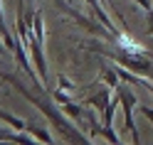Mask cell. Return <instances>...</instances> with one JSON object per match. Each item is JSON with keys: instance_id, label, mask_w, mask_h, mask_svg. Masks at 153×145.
<instances>
[{"instance_id": "5b68a950", "label": "cell", "mask_w": 153, "mask_h": 145, "mask_svg": "<svg viewBox=\"0 0 153 145\" xmlns=\"http://www.w3.org/2000/svg\"><path fill=\"white\" fill-rule=\"evenodd\" d=\"M111 91L114 89H109V86L104 84L99 91H94V93H89L87 99H84V106H87V108H94L97 113H104V111H106V106L111 103V99H114Z\"/></svg>"}, {"instance_id": "277c9868", "label": "cell", "mask_w": 153, "mask_h": 145, "mask_svg": "<svg viewBox=\"0 0 153 145\" xmlns=\"http://www.w3.org/2000/svg\"><path fill=\"white\" fill-rule=\"evenodd\" d=\"M27 52H30V59H32V66L37 76L42 79V84H47V59H45V44L40 40H35L30 35V40H27Z\"/></svg>"}, {"instance_id": "ba28073f", "label": "cell", "mask_w": 153, "mask_h": 145, "mask_svg": "<svg viewBox=\"0 0 153 145\" xmlns=\"http://www.w3.org/2000/svg\"><path fill=\"white\" fill-rule=\"evenodd\" d=\"M99 81H101V84H106L109 89L116 91V86L121 84V76H119V71H116V66L101 64V69H99Z\"/></svg>"}, {"instance_id": "e0dca14e", "label": "cell", "mask_w": 153, "mask_h": 145, "mask_svg": "<svg viewBox=\"0 0 153 145\" xmlns=\"http://www.w3.org/2000/svg\"><path fill=\"white\" fill-rule=\"evenodd\" d=\"M138 86H143V89H148L151 93H153V79H146V76H141V84Z\"/></svg>"}, {"instance_id": "2e32d148", "label": "cell", "mask_w": 153, "mask_h": 145, "mask_svg": "<svg viewBox=\"0 0 153 145\" xmlns=\"http://www.w3.org/2000/svg\"><path fill=\"white\" fill-rule=\"evenodd\" d=\"M13 133H15L13 128H10V130H7V128H0V143H3V140L10 143V140H13Z\"/></svg>"}, {"instance_id": "7a4b0ae2", "label": "cell", "mask_w": 153, "mask_h": 145, "mask_svg": "<svg viewBox=\"0 0 153 145\" xmlns=\"http://www.w3.org/2000/svg\"><path fill=\"white\" fill-rule=\"evenodd\" d=\"M97 49H101L104 57H109V59H114L116 64L131 69L133 74H141V76H146V79H153V59H148L143 52H128V49H123V47H119V44H114V47H97Z\"/></svg>"}, {"instance_id": "6da1fadb", "label": "cell", "mask_w": 153, "mask_h": 145, "mask_svg": "<svg viewBox=\"0 0 153 145\" xmlns=\"http://www.w3.org/2000/svg\"><path fill=\"white\" fill-rule=\"evenodd\" d=\"M0 81H7L15 91H20V93H22V99H25V101H30L35 108L40 111V113H42L50 123H52V128L62 133L64 143H89V135H84V130L79 128V125L72 123L69 118H67L64 111L59 108V103H57L52 96L47 99L45 91L35 93V91H32V89H30V86H27L22 79H17V76H15V74H10V71H0Z\"/></svg>"}, {"instance_id": "8992f818", "label": "cell", "mask_w": 153, "mask_h": 145, "mask_svg": "<svg viewBox=\"0 0 153 145\" xmlns=\"http://www.w3.org/2000/svg\"><path fill=\"white\" fill-rule=\"evenodd\" d=\"M84 3H87V5L91 7V13L97 15V20H99V22H101V25H104V27H106V30L114 35V42H116L119 37H121V32H119V27H116V25H114V22L109 20V15L104 13V7H101V0H84Z\"/></svg>"}, {"instance_id": "5bb4252c", "label": "cell", "mask_w": 153, "mask_h": 145, "mask_svg": "<svg viewBox=\"0 0 153 145\" xmlns=\"http://www.w3.org/2000/svg\"><path fill=\"white\" fill-rule=\"evenodd\" d=\"M138 111H141L143 118H146V121L153 125V108H151V106H143V103H141V106H138Z\"/></svg>"}, {"instance_id": "52a82bcc", "label": "cell", "mask_w": 153, "mask_h": 145, "mask_svg": "<svg viewBox=\"0 0 153 145\" xmlns=\"http://www.w3.org/2000/svg\"><path fill=\"white\" fill-rule=\"evenodd\" d=\"M59 108L64 111V116H67L69 121H74L82 130H87V113H84V106H82V103L67 101V103H62V106H59Z\"/></svg>"}, {"instance_id": "30bf717a", "label": "cell", "mask_w": 153, "mask_h": 145, "mask_svg": "<svg viewBox=\"0 0 153 145\" xmlns=\"http://www.w3.org/2000/svg\"><path fill=\"white\" fill-rule=\"evenodd\" d=\"M27 133L32 135V138L37 140V143H54V138H52V133L47 130V128H42V125H35V123H27V128H25Z\"/></svg>"}, {"instance_id": "ac0fdd59", "label": "cell", "mask_w": 153, "mask_h": 145, "mask_svg": "<svg viewBox=\"0 0 153 145\" xmlns=\"http://www.w3.org/2000/svg\"><path fill=\"white\" fill-rule=\"evenodd\" d=\"M5 49H7V47L3 44V37H0V57H3V54H5Z\"/></svg>"}, {"instance_id": "4fadbf2b", "label": "cell", "mask_w": 153, "mask_h": 145, "mask_svg": "<svg viewBox=\"0 0 153 145\" xmlns=\"http://www.w3.org/2000/svg\"><path fill=\"white\" fill-rule=\"evenodd\" d=\"M50 96H52V99H54L57 103H59V106H62V103H67V101H72V99H69V93H67L64 89H54Z\"/></svg>"}, {"instance_id": "7c38bea8", "label": "cell", "mask_w": 153, "mask_h": 145, "mask_svg": "<svg viewBox=\"0 0 153 145\" xmlns=\"http://www.w3.org/2000/svg\"><path fill=\"white\" fill-rule=\"evenodd\" d=\"M119 96H114V99H111V103L106 106V111H104L101 113V118H104V123H106V125H114V116H116V108H119Z\"/></svg>"}, {"instance_id": "9a60e30c", "label": "cell", "mask_w": 153, "mask_h": 145, "mask_svg": "<svg viewBox=\"0 0 153 145\" xmlns=\"http://www.w3.org/2000/svg\"><path fill=\"white\" fill-rule=\"evenodd\" d=\"M57 81H59V89H64V91H72V89H74V86H72V81L67 79L64 74H59V76H57Z\"/></svg>"}, {"instance_id": "8fae6325", "label": "cell", "mask_w": 153, "mask_h": 145, "mask_svg": "<svg viewBox=\"0 0 153 145\" xmlns=\"http://www.w3.org/2000/svg\"><path fill=\"white\" fill-rule=\"evenodd\" d=\"M35 40H40L42 44H45V20H42V13L37 10L35 13V20H32V32H30Z\"/></svg>"}, {"instance_id": "3957f363", "label": "cell", "mask_w": 153, "mask_h": 145, "mask_svg": "<svg viewBox=\"0 0 153 145\" xmlns=\"http://www.w3.org/2000/svg\"><path fill=\"white\" fill-rule=\"evenodd\" d=\"M116 96H119V103L123 108V125H126V130L131 135V143H141V135H138V128H136V121H133V108L138 106V96L136 91L131 89V84H119L116 86Z\"/></svg>"}, {"instance_id": "9c48e42d", "label": "cell", "mask_w": 153, "mask_h": 145, "mask_svg": "<svg viewBox=\"0 0 153 145\" xmlns=\"http://www.w3.org/2000/svg\"><path fill=\"white\" fill-rule=\"evenodd\" d=\"M0 123H5L7 128H13V130H25L27 128L25 118H20V116H15V113L5 111V108H0Z\"/></svg>"}]
</instances>
